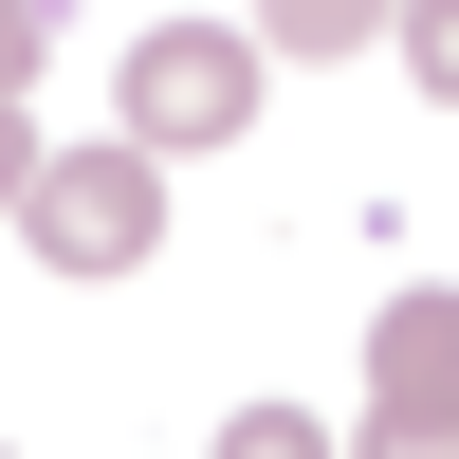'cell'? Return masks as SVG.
Returning <instances> with one entry per match:
<instances>
[{
    "label": "cell",
    "mask_w": 459,
    "mask_h": 459,
    "mask_svg": "<svg viewBox=\"0 0 459 459\" xmlns=\"http://www.w3.org/2000/svg\"><path fill=\"white\" fill-rule=\"evenodd\" d=\"M257 129V37L239 19H166L129 56V147H239Z\"/></svg>",
    "instance_id": "7a4b0ae2"
},
{
    "label": "cell",
    "mask_w": 459,
    "mask_h": 459,
    "mask_svg": "<svg viewBox=\"0 0 459 459\" xmlns=\"http://www.w3.org/2000/svg\"><path fill=\"white\" fill-rule=\"evenodd\" d=\"M257 37H276V56H368L386 0H257Z\"/></svg>",
    "instance_id": "277c9868"
},
{
    "label": "cell",
    "mask_w": 459,
    "mask_h": 459,
    "mask_svg": "<svg viewBox=\"0 0 459 459\" xmlns=\"http://www.w3.org/2000/svg\"><path fill=\"white\" fill-rule=\"evenodd\" d=\"M37 56H56V0H0V92H37Z\"/></svg>",
    "instance_id": "8992f818"
},
{
    "label": "cell",
    "mask_w": 459,
    "mask_h": 459,
    "mask_svg": "<svg viewBox=\"0 0 459 459\" xmlns=\"http://www.w3.org/2000/svg\"><path fill=\"white\" fill-rule=\"evenodd\" d=\"M19 239L56 257V276H147L166 257V147H37V184H19Z\"/></svg>",
    "instance_id": "6da1fadb"
},
{
    "label": "cell",
    "mask_w": 459,
    "mask_h": 459,
    "mask_svg": "<svg viewBox=\"0 0 459 459\" xmlns=\"http://www.w3.org/2000/svg\"><path fill=\"white\" fill-rule=\"evenodd\" d=\"M19 184H37V110L0 92V221H19Z\"/></svg>",
    "instance_id": "52a82bcc"
},
{
    "label": "cell",
    "mask_w": 459,
    "mask_h": 459,
    "mask_svg": "<svg viewBox=\"0 0 459 459\" xmlns=\"http://www.w3.org/2000/svg\"><path fill=\"white\" fill-rule=\"evenodd\" d=\"M386 37H404V74L459 110V0H386Z\"/></svg>",
    "instance_id": "5b68a950"
},
{
    "label": "cell",
    "mask_w": 459,
    "mask_h": 459,
    "mask_svg": "<svg viewBox=\"0 0 459 459\" xmlns=\"http://www.w3.org/2000/svg\"><path fill=\"white\" fill-rule=\"evenodd\" d=\"M368 441L386 459L459 441V294H386V331H368Z\"/></svg>",
    "instance_id": "3957f363"
}]
</instances>
